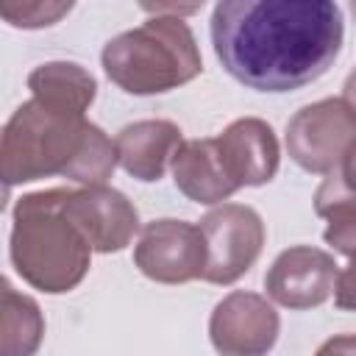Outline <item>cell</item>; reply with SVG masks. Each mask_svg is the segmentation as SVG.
<instances>
[{
	"label": "cell",
	"mask_w": 356,
	"mask_h": 356,
	"mask_svg": "<svg viewBox=\"0 0 356 356\" xmlns=\"http://www.w3.org/2000/svg\"><path fill=\"white\" fill-rule=\"evenodd\" d=\"M342 8L331 0H222L211 44L225 72L256 92H292L317 81L339 56Z\"/></svg>",
	"instance_id": "1"
},
{
	"label": "cell",
	"mask_w": 356,
	"mask_h": 356,
	"mask_svg": "<svg viewBox=\"0 0 356 356\" xmlns=\"http://www.w3.org/2000/svg\"><path fill=\"white\" fill-rule=\"evenodd\" d=\"M136 267L159 284H186L203 275L206 245L197 225L184 220H153L142 228L134 250Z\"/></svg>",
	"instance_id": "7"
},
{
	"label": "cell",
	"mask_w": 356,
	"mask_h": 356,
	"mask_svg": "<svg viewBox=\"0 0 356 356\" xmlns=\"http://www.w3.org/2000/svg\"><path fill=\"white\" fill-rule=\"evenodd\" d=\"M28 86L33 92L36 100L53 103L58 108H70V111H86L89 103L95 100V78L70 61H50L36 67L28 75Z\"/></svg>",
	"instance_id": "15"
},
{
	"label": "cell",
	"mask_w": 356,
	"mask_h": 356,
	"mask_svg": "<svg viewBox=\"0 0 356 356\" xmlns=\"http://www.w3.org/2000/svg\"><path fill=\"white\" fill-rule=\"evenodd\" d=\"M286 150L309 172L331 175L356 153V114L348 97L300 108L286 125Z\"/></svg>",
	"instance_id": "5"
},
{
	"label": "cell",
	"mask_w": 356,
	"mask_h": 356,
	"mask_svg": "<svg viewBox=\"0 0 356 356\" xmlns=\"http://www.w3.org/2000/svg\"><path fill=\"white\" fill-rule=\"evenodd\" d=\"M6 203H8V186L0 181V211L6 209Z\"/></svg>",
	"instance_id": "19"
},
{
	"label": "cell",
	"mask_w": 356,
	"mask_h": 356,
	"mask_svg": "<svg viewBox=\"0 0 356 356\" xmlns=\"http://www.w3.org/2000/svg\"><path fill=\"white\" fill-rule=\"evenodd\" d=\"M44 339V317L33 298L0 275V356H33Z\"/></svg>",
	"instance_id": "14"
},
{
	"label": "cell",
	"mask_w": 356,
	"mask_h": 356,
	"mask_svg": "<svg viewBox=\"0 0 356 356\" xmlns=\"http://www.w3.org/2000/svg\"><path fill=\"white\" fill-rule=\"evenodd\" d=\"M181 128L170 120H139L114 139V156L139 181H159L181 147Z\"/></svg>",
	"instance_id": "12"
},
{
	"label": "cell",
	"mask_w": 356,
	"mask_h": 356,
	"mask_svg": "<svg viewBox=\"0 0 356 356\" xmlns=\"http://www.w3.org/2000/svg\"><path fill=\"white\" fill-rule=\"evenodd\" d=\"M64 214L72 220V225L97 253L122 250L139 228V214L131 206V200L106 184L67 189Z\"/></svg>",
	"instance_id": "8"
},
{
	"label": "cell",
	"mask_w": 356,
	"mask_h": 356,
	"mask_svg": "<svg viewBox=\"0 0 356 356\" xmlns=\"http://www.w3.org/2000/svg\"><path fill=\"white\" fill-rule=\"evenodd\" d=\"M209 337L220 356H267L278 339V314L261 295L231 292L214 306Z\"/></svg>",
	"instance_id": "9"
},
{
	"label": "cell",
	"mask_w": 356,
	"mask_h": 356,
	"mask_svg": "<svg viewBox=\"0 0 356 356\" xmlns=\"http://www.w3.org/2000/svg\"><path fill=\"white\" fill-rule=\"evenodd\" d=\"M339 275L342 270L331 253L312 245H298L273 261L270 273L264 275V289L278 306L312 309L337 292Z\"/></svg>",
	"instance_id": "10"
},
{
	"label": "cell",
	"mask_w": 356,
	"mask_h": 356,
	"mask_svg": "<svg viewBox=\"0 0 356 356\" xmlns=\"http://www.w3.org/2000/svg\"><path fill=\"white\" fill-rule=\"evenodd\" d=\"M314 356H356V339H353V334L334 337V339H328Z\"/></svg>",
	"instance_id": "18"
},
{
	"label": "cell",
	"mask_w": 356,
	"mask_h": 356,
	"mask_svg": "<svg viewBox=\"0 0 356 356\" xmlns=\"http://www.w3.org/2000/svg\"><path fill=\"white\" fill-rule=\"evenodd\" d=\"M314 209L328 220L325 239L350 259L353 253V161L334 170L317 189Z\"/></svg>",
	"instance_id": "16"
},
{
	"label": "cell",
	"mask_w": 356,
	"mask_h": 356,
	"mask_svg": "<svg viewBox=\"0 0 356 356\" xmlns=\"http://www.w3.org/2000/svg\"><path fill=\"white\" fill-rule=\"evenodd\" d=\"M72 8V3H58V6H47V3H0V17L8 19L17 28H42V25H53L56 19H61L67 11Z\"/></svg>",
	"instance_id": "17"
},
{
	"label": "cell",
	"mask_w": 356,
	"mask_h": 356,
	"mask_svg": "<svg viewBox=\"0 0 356 356\" xmlns=\"http://www.w3.org/2000/svg\"><path fill=\"white\" fill-rule=\"evenodd\" d=\"M67 189L25 195L14 206L11 261L36 289L58 295L75 289L89 273L92 248L64 214Z\"/></svg>",
	"instance_id": "3"
},
{
	"label": "cell",
	"mask_w": 356,
	"mask_h": 356,
	"mask_svg": "<svg viewBox=\"0 0 356 356\" xmlns=\"http://www.w3.org/2000/svg\"><path fill=\"white\" fill-rule=\"evenodd\" d=\"M114 164V142L81 111L31 97L0 128V181L6 186L50 175L103 186Z\"/></svg>",
	"instance_id": "2"
},
{
	"label": "cell",
	"mask_w": 356,
	"mask_h": 356,
	"mask_svg": "<svg viewBox=\"0 0 356 356\" xmlns=\"http://www.w3.org/2000/svg\"><path fill=\"white\" fill-rule=\"evenodd\" d=\"M175 186L195 203H222L234 195V186L225 181L211 139H189L181 142L172 156Z\"/></svg>",
	"instance_id": "13"
},
{
	"label": "cell",
	"mask_w": 356,
	"mask_h": 356,
	"mask_svg": "<svg viewBox=\"0 0 356 356\" xmlns=\"http://www.w3.org/2000/svg\"><path fill=\"white\" fill-rule=\"evenodd\" d=\"M225 181L236 189L261 186L278 172V142L264 120L242 117L211 139Z\"/></svg>",
	"instance_id": "11"
},
{
	"label": "cell",
	"mask_w": 356,
	"mask_h": 356,
	"mask_svg": "<svg viewBox=\"0 0 356 356\" xmlns=\"http://www.w3.org/2000/svg\"><path fill=\"white\" fill-rule=\"evenodd\" d=\"M197 231L206 245L203 281L211 284H234L245 275L261 253L264 245V222L250 206L225 203L209 211Z\"/></svg>",
	"instance_id": "6"
},
{
	"label": "cell",
	"mask_w": 356,
	"mask_h": 356,
	"mask_svg": "<svg viewBox=\"0 0 356 356\" xmlns=\"http://www.w3.org/2000/svg\"><path fill=\"white\" fill-rule=\"evenodd\" d=\"M106 75L131 95L170 92L200 75V53L181 17H156L103 47Z\"/></svg>",
	"instance_id": "4"
}]
</instances>
